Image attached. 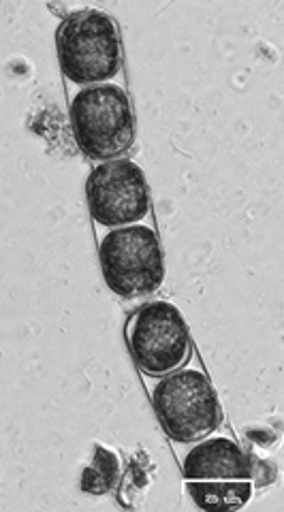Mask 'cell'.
<instances>
[{
	"label": "cell",
	"instance_id": "1",
	"mask_svg": "<svg viewBox=\"0 0 284 512\" xmlns=\"http://www.w3.org/2000/svg\"><path fill=\"white\" fill-rule=\"evenodd\" d=\"M60 71L80 86L109 84L122 71V39L116 20L99 9L67 15L56 30Z\"/></svg>",
	"mask_w": 284,
	"mask_h": 512
},
{
	"label": "cell",
	"instance_id": "2",
	"mask_svg": "<svg viewBox=\"0 0 284 512\" xmlns=\"http://www.w3.org/2000/svg\"><path fill=\"white\" fill-rule=\"evenodd\" d=\"M69 116L77 148L88 158L105 163L131 152L137 128L131 96L122 86H84L71 99Z\"/></svg>",
	"mask_w": 284,
	"mask_h": 512
},
{
	"label": "cell",
	"instance_id": "3",
	"mask_svg": "<svg viewBox=\"0 0 284 512\" xmlns=\"http://www.w3.org/2000/svg\"><path fill=\"white\" fill-rule=\"evenodd\" d=\"M99 261L107 288L122 299L150 297L165 282L161 237L146 224L109 231L99 244Z\"/></svg>",
	"mask_w": 284,
	"mask_h": 512
},
{
	"label": "cell",
	"instance_id": "4",
	"mask_svg": "<svg viewBox=\"0 0 284 512\" xmlns=\"http://www.w3.org/2000/svg\"><path fill=\"white\" fill-rule=\"evenodd\" d=\"M152 406L165 434L178 444H195L223 425V408L212 380L199 370H176L152 389Z\"/></svg>",
	"mask_w": 284,
	"mask_h": 512
},
{
	"label": "cell",
	"instance_id": "5",
	"mask_svg": "<svg viewBox=\"0 0 284 512\" xmlns=\"http://www.w3.org/2000/svg\"><path fill=\"white\" fill-rule=\"evenodd\" d=\"M124 335L137 367L152 378L182 370L193 355L186 318L176 303L165 299L137 308L126 320Z\"/></svg>",
	"mask_w": 284,
	"mask_h": 512
},
{
	"label": "cell",
	"instance_id": "6",
	"mask_svg": "<svg viewBox=\"0 0 284 512\" xmlns=\"http://www.w3.org/2000/svg\"><path fill=\"white\" fill-rule=\"evenodd\" d=\"M86 199L92 218L109 229L144 220L152 207L146 173L129 158L94 167L86 180Z\"/></svg>",
	"mask_w": 284,
	"mask_h": 512
},
{
	"label": "cell",
	"instance_id": "7",
	"mask_svg": "<svg viewBox=\"0 0 284 512\" xmlns=\"http://www.w3.org/2000/svg\"><path fill=\"white\" fill-rule=\"evenodd\" d=\"M184 480H252L255 463L229 438H203L182 461Z\"/></svg>",
	"mask_w": 284,
	"mask_h": 512
},
{
	"label": "cell",
	"instance_id": "8",
	"mask_svg": "<svg viewBox=\"0 0 284 512\" xmlns=\"http://www.w3.org/2000/svg\"><path fill=\"white\" fill-rule=\"evenodd\" d=\"M193 502L208 512H233L244 508L255 485L252 480H186Z\"/></svg>",
	"mask_w": 284,
	"mask_h": 512
},
{
	"label": "cell",
	"instance_id": "9",
	"mask_svg": "<svg viewBox=\"0 0 284 512\" xmlns=\"http://www.w3.org/2000/svg\"><path fill=\"white\" fill-rule=\"evenodd\" d=\"M122 478V463L116 451L94 444L92 459L82 472V491L86 495H107L114 491Z\"/></svg>",
	"mask_w": 284,
	"mask_h": 512
},
{
	"label": "cell",
	"instance_id": "10",
	"mask_svg": "<svg viewBox=\"0 0 284 512\" xmlns=\"http://www.w3.org/2000/svg\"><path fill=\"white\" fill-rule=\"evenodd\" d=\"M152 480V463L148 459V453L139 451L133 461L129 470H126L124 474V487L120 489V500L122 504H126V500H129V495H139L141 491H144Z\"/></svg>",
	"mask_w": 284,
	"mask_h": 512
},
{
	"label": "cell",
	"instance_id": "11",
	"mask_svg": "<svg viewBox=\"0 0 284 512\" xmlns=\"http://www.w3.org/2000/svg\"><path fill=\"white\" fill-rule=\"evenodd\" d=\"M252 463H255V476H252V485L255 487H267L276 480V466L272 461H263L252 457Z\"/></svg>",
	"mask_w": 284,
	"mask_h": 512
},
{
	"label": "cell",
	"instance_id": "12",
	"mask_svg": "<svg viewBox=\"0 0 284 512\" xmlns=\"http://www.w3.org/2000/svg\"><path fill=\"white\" fill-rule=\"evenodd\" d=\"M246 436H248V440H252V442L259 444V446H270V444H274V440H276V436L272 434V431L261 429V427L250 429Z\"/></svg>",
	"mask_w": 284,
	"mask_h": 512
}]
</instances>
